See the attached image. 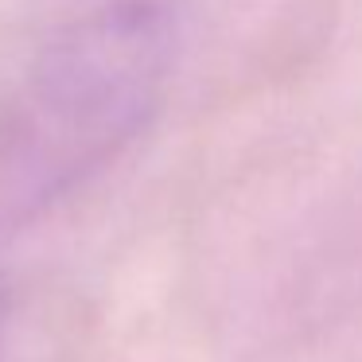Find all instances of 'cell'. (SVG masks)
I'll return each instance as SVG.
<instances>
[{
    "instance_id": "1",
    "label": "cell",
    "mask_w": 362,
    "mask_h": 362,
    "mask_svg": "<svg viewBox=\"0 0 362 362\" xmlns=\"http://www.w3.org/2000/svg\"><path fill=\"white\" fill-rule=\"evenodd\" d=\"M180 51V0H94L51 28L0 94V222L105 172L160 113Z\"/></svg>"
}]
</instances>
